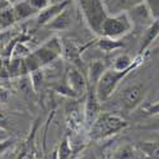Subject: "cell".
<instances>
[{"instance_id":"obj_11","label":"cell","mask_w":159,"mask_h":159,"mask_svg":"<svg viewBox=\"0 0 159 159\" xmlns=\"http://www.w3.org/2000/svg\"><path fill=\"white\" fill-rule=\"evenodd\" d=\"M69 7V0H62L56 4H51L48 7H46L45 9L39 10L37 14V23L38 25H46L48 24L55 17H57L60 13Z\"/></svg>"},{"instance_id":"obj_22","label":"cell","mask_w":159,"mask_h":159,"mask_svg":"<svg viewBox=\"0 0 159 159\" xmlns=\"http://www.w3.org/2000/svg\"><path fill=\"white\" fill-rule=\"evenodd\" d=\"M57 152V159H74V152L71 149V145L69 141V136H65L60 145L56 148Z\"/></svg>"},{"instance_id":"obj_5","label":"cell","mask_w":159,"mask_h":159,"mask_svg":"<svg viewBox=\"0 0 159 159\" xmlns=\"http://www.w3.org/2000/svg\"><path fill=\"white\" fill-rule=\"evenodd\" d=\"M132 70H135V68H131V69H127L124 71H118L115 69L106 70L94 88L97 98L99 99V102L101 103L107 102L111 98V96L113 94V92L117 89L120 82H122Z\"/></svg>"},{"instance_id":"obj_21","label":"cell","mask_w":159,"mask_h":159,"mask_svg":"<svg viewBox=\"0 0 159 159\" xmlns=\"http://www.w3.org/2000/svg\"><path fill=\"white\" fill-rule=\"evenodd\" d=\"M45 79H46V76H45L43 69H37V70L30 73V82H31V87H32L33 92L38 93V92L42 89Z\"/></svg>"},{"instance_id":"obj_20","label":"cell","mask_w":159,"mask_h":159,"mask_svg":"<svg viewBox=\"0 0 159 159\" xmlns=\"http://www.w3.org/2000/svg\"><path fill=\"white\" fill-rule=\"evenodd\" d=\"M33 136H34V134H32V138H30L27 141L23 144V147L19 149L16 159H37L36 158V149H34Z\"/></svg>"},{"instance_id":"obj_3","label":"cell","mask_w":159,"mask_h":159,"mask_svg":"<svg viewBox=\"0 0 159 159\" xmlns=\"http://www.w3.org/2000/svg\"><path fill=\"white\" fill-rule=\"evenodd\" d=\"M132 28H134V25H132V22L127 14V11L116 13V14L112 16L108 14L101 25L99 36L120 39L126 34H129L132 31Z\"/></svg>"},{"instance_id":"obj_32","label":"cell","mask_w":159,"mask_h":159,"mask_svg":"<svg viewBox=\"0 0 159 159\" xmlns=\"http://www.w3.org/2000/svg\"><path fill=\"white\" fill-rule=\"evenodd\" d=\"M4 132H5V129H2V127H0V135L4 134Z\"/></svg>"},{"instance_id":"obj_23","label":"cell","mask_w":159,"mask_h":159,"mask_svg":"<svg viewBox=\"0 0 159 159\" xmlns=\"http://www.w3.org/2000/svg\"><path fill=\"white\" fill-rule=\"evenodd\" d=\"M16 22H17V19L14 16V11H13V8L0 11V31L9 28L10 25H13Z\"/></svg>"},{"instance_id":"obj_24","label":"cell","mask_w":159,"mask_h":159,"mask_svg":"<svg viewBox=\"0 0 159 159\" xmlns=\"http://www.w3.org/2000/svg\"><path fill=\"white\" fill-rule=\"evenodd\" d=\"M144 4L148 7L152 18L159 19V0H143Z\"/></svg>"},{"instance_id":"obj_16","label":"cell","mask_w":159,"mask_h":159,"mask_svg":"<svg viewBox=\"0 0 159 159\" xmlns=\"http://www.w3.org/2000/svg\"><path fill=\"white\" fill-rule=\"evenodd\" d=\"M135 147L144 159H159V141H139Z\"/></svg>"},{"instance_id":"obj_35","label":"cell","mask_w":159,"mask_h":159,"mask_svg":"<svg viewBox=\"0 0 159 159\" xmlns=\"http://www.w3.org/2000/svg\"><path fill=\"white\" fill-rule=\"evenodd\" d=\"M41 159H42V158H41Z\"/></svg>"},{"instance_id":"obj_29","label":"cell","mask_w":159,"mask_h":159,"mask_svg":"<svg viewBox=\"0 0 159 159\" xmlns=\"http://www.w3.org/2000/svg\"><path fill=\"white\" fill-rule=\"evenodd\" d=\"M76 159H98V157L93 150H85L84 149Z\"/></svg>"},{"instance_id":"obj_8","label":"cell","mask_w":159,"mask_h":159,"mask_svg":"<svg viewBox=\"0 0 159 159\" xmlns=\"http://www.w3.org/2000/svg\"><path fill=\"white\" fill-rule=\"evenodd\" d=\"M101 102L97 98L96 94V89L94 88H88L87 92V98H85V103H84V125L87 126V129L90 127V125L94 122V120L98 117V115L102 112L101 111Z\"/></svg>"},{"instance_id":"obj_30","label":"cell","mask_w":159,"mask_h":159,"mask_svg":"<svg viewBox=\"0 0 159 159\" xmlns=\"http://www.w3.org/2000/svg\"><path fill=\"white\" fill-rule=\"evenodd\" d=\"M7 120H8V113H7V111L0 107V127H2V129H4V126H5V124H7Z\"/></svg>"},{"instance_id":"obj_6","label":"cell","mask_w":159,"mask_h":159,"mask_svg":"<svg viewBox=\"0 0 159 159\" xmlns=\"http://www.w3.org/2000/svg\"><path fill=\"white\" fill-rule=\"evenodd\" d=\"M145 93H147V88L143 83H132L126 85L120 93L121 108L126 112L134 111L144 101Z\"/></svg>"},{"instance_id":"obj_9","label":"cell","mask_w":159,"mask_h":159,"mask_svg":"<svg viewBox=\"0 0 159 159\" xmlns=\"http://www.w3.org/2000/svg\"><path fill=\"white\" fill-rule=\"evenodd\" d=\"M127 14H129V17H130V19L132 22V25H139V27H145L147 28L148 25L153 22L150 11H149L148 7L144 4V2H141L138 5L129 9Z\"/></svg>"},{"instance_id":"obj_19","label":"cell","mask_w":159,"mask_h":159,"mask_svg":"<svg viewBox=\"0 0 159 159\" xmlns=\"http://www.w3.org/2000/svg\"><path fill=\"white\" fill-rule=\"evenodd\" d=\"M13 11H14V16H16L17 22L28 18V17H31L32 14H34V13H36V10L31 7V4L28 2H20V3H18L17 5L13 7Z\"/></svg>"},{"instance_id":"obj_1","label":"cell","mask_w":159,"mask_h":159,"mask_svg":"<svg viewBox=\"0 0 159 159\" xmlns=\"http://www.w3.org/2000/svg\"><path fill=\"white\" fill-rule=\"evenodd\" d=\"M62 56L61 39L59 37H51L50 39L36 48L32 52H28L24 56V65L28 73L37 69H43L46 66L54 64Z\"/></svg>"},{"instance_id":"obj_27","label":"cell","mask_w":159,"mask_h":159,"mask_svg":"<svg viewBox=\"0 0 159 159\" xmlns=\"http://www.w3.org/2000/svg\"><path fill=\"white\" fill-rule=\"evenodd\" d=\"M9 97H10V92H9V89H8L3 83H0V104L8 102Z\"/></svg>"},{"instance_id":"obj_10","label":"cell","mask_w":159,"mask_h":159,"mask_svg":"<svg viewBox=\"0 0 159 159\" xmlns=\"http://www.w3.org/2000/svg\"><path fill=\"white\" fill-rule=\"evenodd\" d=\"M159 37V19H153V22L144 30L140 43H139V54L138 55H145L147 50L150 48L153 42Z\"/></svg>"},{"instance_id":"obj_14","label":"cell","mask_w":159,"mask_h":159,"mask_svg":"<svg viewBox=\"0 0 159 159\" xmlns=\"http://www.w3.org/2000/svg\"><path fill=\"white\" fill-rule=\"evenodd\" d=\"M71 23H73V16L70 10L65 8L57 17H55L48 24H46V27L54 31H66L71 27Z\"/></svg>"},{"instance_id":"obj_18","label":"cell","mask_w":159,"mask_h":159,"mask_svg":"<svg viewBox=\"0 0 159 159\" xmlns=\"http://www.w3.org/2000/svg\"><path fill=\"white\" fill-rule=\"evenodd\" d=\"M143 0H112L110 4V8L107 10H111L112 14L121 13V11H127L129 9L138 5Z\"/></svg>"},{"instance_id":"obj_2","label":"cell","mask_w":159,"mask_h":159,"mask_svg":"<svg viewBox=\"0 0 159 159\" xmlns=\"http://www.w3.org/2000/svg\"><path fill=\"white\" fill-rule=\"evenodd\" d=\"M129 122L122 116L112 112H101L88 129V139L93 141L108 139L125 130Z\"/></svg>"},{"instance_id":"obj_15","label":"cell","mask_w":159,"mask_h":159,"mask_svg":"<svg viewBox=\"0 0 159 159\" xmlns=\"http://www.w3.org/2000/svg\"><path fill=\"white\" fill-rule=\"evenodd\" d=\"M107 70L106 65L103 61L101 60H94L92 61V64L88 68V88H96L98 80L101 79V76L103 75V73Z\"/></svg>"},{"instance_id":"obj_7","label":"cell","mask_w":159,"mask_h":159,"mask_svg":"<svg viewBox=\"0 0 159 159\" xmlns=\"http://www.w3.org/2000/svg\"><path fill=\"white\" fill-rule=\"evenodd\" d=\"M65 83L68 84V87L74 92L76 98L87 94V92H88V79L82 73V69L76 68V66H74V65L68 66V69H66Z\"/></svg>"},{"instance_id":"obj_17","label":"cell","mask_w":159,"mask_h":159,"mask_svg":"<svg viewBox=\"0 0 159 159\" xmlns=\"http://www.w3.org/2000/svg\"><path fill=\"white\" fill-rule=\"evenodd\" d=\"M97 46L103 52H112V51H116L118 48H122L124 43L120 41V39H113L110 37L99 36L98 41H97Z\"/></svg>"},{"instance_id":"obj_28","label":"cell","mask_w":159,"mask_h":159,"mask_svg":"<svg viewBox=\"0 0 159 159\" xmlns=\"http://www.w3.org/2000/svg\"><path fill=\"white\" fill-rule=\"evenodd\" d=\"M8 78H10L9 69H8V66L5 65L4 60L0 57V79H8Z\"/></svg>"},{"instance_id":"obj_4","label":"cell","mask_w":159,"mask_h":159,"mask_svg":"<svg viewBox=\"0 0 159 159\" xmlns=\"http://www.w3.org/2000/svg\"><path fill=\"white\" fill-rule=\"evenodd\" d=\"M82 9L84 19L90 31L98 34L101 33V25L104 18L108 16L107 8L104 7L103 0H76Z\"/></svg>"},{"instance_id":"obj_26","label":"cell","mask_w":159,"mask_h":159,"mask_svg":"<svg viewBox=\"0 0 159 159\" xmlns=\"http://www.w3.org/2000/svg\"><path fill=\"white\" fill-rule=\"evenodd\" d=\"M145 113L149 116H159V99L155 101L154 103L149 104L148 107H145Z\"/></svg>"},{"instance_id":"obj_12","label":"cell","mask_w":159,"mask_h":159,"mask_svg":"<svg viewBox=\"0 0 159 159\" xmlns=\"http://www.w3.org/2000/svg\"><path fill=\"white\" fill-rule=\"evenodd\" d=\"M62 46V56L68 60L71 65L76 66L80 69L82 68V50L75 42L71 39H61Z\"/></svg>"},{"instance_id":"obj_33","label":"cell","mask_w":159,"mask_h":159,"mask_svg":"<svg viewBox=\"0 0 159 159\" xmlns=\"http://www.w3.org/2000/svg\"><path fill=\"white\" fill-rule=\"evenodd\" d=\"M158 99H159V94H158ZM158 99H157V101H158Z\"/></svg>"},{"instance_id":"obj_34","label":"cell","mask_w":159,"mask_h":159,"mask_svg":"<svg viewBox=\"0 0 159 159\" xmlns=\"http://www.w3.org/2000/svg\"><path fill=\"white\" fill-rule=\"evenodd\" d=\"M107 159H111V158H107Z\"/></svg>"},{"instance_id":"obj_25","label":"cell","mask_w":159,"mask_h":159,"mask_svg":"<svg viewBox=\"0 0 159 159\" xmlns=\"http://www.w3.org/2000/svg\"><path fill=\"white\" fill-rule=\"evenodd\" d=\"M28 3L36 11H39L50 5V0H28Z\"/></svg>"},{"instance_id":"obj_13","label":"cell","mask_w":159,"mask_h":159,"mask_svg":"<svg viewBox=\"0 0 159 159\" xmlns=\"http://www.w3.org/2000/svg\"><path fill=\"white\" fill-rule=\"evenodd\" d=\"M111 159H144L143 154L132 144H121L112 152Z\"/></svg>"},{"instance_id":"obj_31","label":"cell","mask_w":159,"mask_h":159,"mask_svg":"<svg viewBox=\"0 0 159 159\" xmlns=\"http://www.w3.org/2000/svg\"><path fill=\"white\" fill-rule=\"evenodd\" d=\"M50 159H57V152H56V149L52 150V153L50 155Z\"/></svg>"}]
</instances>
